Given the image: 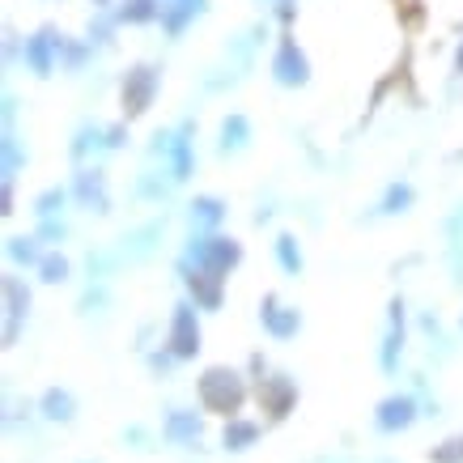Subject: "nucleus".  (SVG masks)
<instances>
[{
    "label": "nucleus",
    "instance_id": "1",
    "mask_svg": "<svg viewBox=\"0 0 463 463\" xmlns=\"http://www.w3.org/2000/svg\"><path fill=\"white\" fill-rule=\"evenodd\" d=\"M247 400V383H242L239 370H230V365H213L200 374V404L209 408V412H222L234 421V412L242 408Z\"/></svg>",
    "mask_w": 463,
    "mask_h": 463
},
{
    "label": "nucleus",
    "instance_id": "2",
    "mask_svg": "<svg viewBox=\"0 0 463 463\" xmlns=\"http://www.w3.org/2000/svg\"><path fill=\"white\" fill-rule=\"evenodd\" d=\"M187 260L196 268H204V272H213V277H222V272H230L242 260V247L234 239H192Z\"/></svg>",
    "mask_w": 463,
    "mask_h": 463
},
{
    "label": "nucleus",
    "instance_id": "3",
    "mask_svg": "<svg viewBox=\"0 0 463 463\" xmlns=\"http://www.w3.org/2000/svg\"><path fill=\"white\" fill-rule=\"evenodd\" d=\"M200 349V323H196V310L179 302L175 307V319H170V357H196Z\"/></svg>",
    "mask_w": 463,
    "mask_h": 463
},
{
    "label": "nucleus",
    "instance_id": "4",
    "mask_svg": "<svg viewBox=\"0 0 463 463\" xmlns=\"http://www.w3.org/2000/svg\"><path fill=\"white\" fill-rule=\"evenodd\" d=\"M154 90H157V69H149V64H137V69H128V77H124V111H128V115L149 111V102H154Z\"/></svg>",
    "mask_w": 463,
    "mask_h": 463
},
{
    "label": "nucleus",
    "instance_id": "5",
    "mask_svg": "<svg viewBox=\"0 0 463 463\" xmlns=\"http://www.w3.org/2000/svg\"><path fill=\"white\" fill-rule=\"evenodd\" d=\"M417 421V400L412 395H387L374 412V425H379L383 434H400L408 425Z\"/></svg>",
    "mask_w": 463,
    "mask_h": 463
},
{
    "label": "nucleus",
    "instance_id": "6",
    "mask_svg": "<svg viewBox=\"0 0 463 463\" xmlns=\"http://www.w3.org/2000/svg\"><path fill=\"white\" fill-rule=\"evenodd\" d=\"M294 400H298L294 379H285V374L260 379V404H264V412H272V417H285V412L294 408Z\"/></svg>",
    "mask_w": 463,
    "mask_h": 463
},
{
    "label": "nucleus",
    "instance_id": "7",
    "mask_svg": "<svg viewBox=\"0 0 463 463\" xmlns=\"http://www.w3.org/2000/svg\"><path fill=\"white\" fill-rule=\"evenodd\" d=\"M260 323H264L268 332L277 340H289V336H298V327H302V315L298 310H289V307H281L277 298L268 294L264 298V307H260Z\"/></svg>",
    "mask_w": 463,
    "mask_h": 463
},
{
    "label": "nucleus",
    "instance_id": "8",
    "mask_svg": "<svg viewBox=\"0 0 463 463\" xmlns=\"http://www.w3.org/2000/svg\"><path fill=\"white\" fill-rule=\"evenodd\" d=\"M183 277H187V285H192V294H196V302L204 310H217L222 307V277H213V272H204V268H196L192 260H183Z\"/></svg>",
    "mask_w": 463,
    "mask_h": 463
},
{
    "label": "nucleus",
    "instance_id": "9",
    "mask_svg": "<svg viewBox=\"0 0 463 463\" xmlns=\"http://www.w3.org/2000/svg\"><path fill=\"white\" fill-rule=\"evenodd\" d=\"M272 72H277V81L281 85H307L310 64H307V56L298 52V43H289V39L281 43V52H277V60H272Z\"/></svg>",
    "mask_w": 463,
    "mask_h": 463
},
{
    "label": "nucleus",
    "instance_id": "10",
    "mask_svg": "<svg viewBox=\"0 0 463 463\" xmlns=\"http://www.w3.org/2000/svg\"><path fill=\"white\" fill-rule=\"evenodd\" d=\"M56 47H64V39H56V30H39L34 39H26V60L39 77L52 72V52H56Z\"/></svg>",
    "mask_w": 463,
    "mask_h": 463
},
{
    "label": "nucleus",
    "instance_id": "11",
    "mask_svg": "<svg viewBox=\"0 0 463 463\" xmlns=\"http://www.w3.org/2000/svg\"><path fill=\"white\" fill-rule=\"evenodd\" d=\"M5 307H9V323H5V340H14V336H17V319H22V315H26V307H30L26 285L17 281V277H5Z\"/></svg>",
    "mask_w": 463,
    "mask_h": 463
},
{
    "label": "nucleus",
    "instance_id": "12",
    "mask_svg": "<svg viewBox=\"0 0 463 463\" xmlns=\"http://www.w3.org/2000/svg\"><path fill=\"white\" fill-rule=\"evenodd\" d=\"M77 196H81V204H90V209L107 213V179H102V170H81V175H77Z\"/></svg>",
    "mask_w": 463,
    "mask_h": 463
},
{
    "label": "nucleus",
    "instance_id": "13",
    "mask_svg": "<svg viewBox=\"0 0 463 463\" xmlns=\"http://www.w3.org/2000/svg\"><path fill=\"white\" fill-rule=\"evenodd\" d=\"M400 345H404V302L395 298L392 302V332H387V340H383V370H395Z\"/></svg>",
    "mask_w": 463,
    "mask_h": 463
},
{
    "label": "nucleus",
    "instance_id": "14",
    "mask_svg": "<svg viewBox=\"0 0 463 463\" xmlns=\"http://www.w3.org/2000/svg\"><path fill=\"white\" fill-rule=\"evenodd\" d=\"M200 417L196 412H170L166 417V438L170 442H200Z\"/></svg>",
    "mask_w": 463,
    "mask_h": 463
},
{
    "label": "nucleus",
    "instance_id": "15",
    "mask_svg": "<svg viewBox=\"0 0 463 463\" xmlns=\"http://www.w3.org/2000/svg\"><path fill=\"white\" fill-rule=\"evenodd\" d=\"M200 9H204V0H166L162 5V22H166L170 34H179L187 26V17H196Z\"/></svg>",
    "mask_w": 463,
    "mask_h": 463
},
{
    "label": "nucleus",
    "instance_id": "16",
    "mask_svg": "<svg viewBox=\"0 0 463 463\" xmlns=\"http://www.w3.org/2000/svg\"><path fill=\"white\" fill-rule=\"evenodd\" d=\"M43 417H47V421H72V417H77L72 395L64 392V387H52V392L43 395Z\"/></svg>",
    "mask_w": 463,
    "mask_h": 463
},
{
    "label": "nucleus",
    "instance_id": "17",
    "mask_svg": "<svg viewBox=\"0 0 463 463\" xmlns=\"http://www.w3.org/2000/svg\"><path fill=\"white\" fill-rule=\"evenodd\" d=\"M255 438H260V425H251V421H239V417H234V421L225 425V447L230 450H247L255 442Z\"/></svg>",
    "mask_w": 463,
    "mask_h": 463
},
{
    "label": "nucleus",
    "instance_id": "18",
    "mask_svg": "<svg viewBox=\"0 0 463 463\" xmlns=\"http://www.w3.org/2000/svg\"><path fill=\"white\" fill-rule=\"evenodd\" d=\"M247 132H251L247 119H242V115H230V119L222 124V149H239V145H247Z\"/></svg>",
    "mask_w": 463,
    "mask_h": 463
},
{
    "label": "nucleus",
    "instance_id": "19",
    "mask_svg": "<svg viewBox=\"0 0 463 463\" xmlns=\"http://www.w3.org/2000/svg\"><path fill=\"white\" fill-rule=\"evenodd\" d=\"M192 217H196L200 225H217L225 217V209H222V200L217 196H200L196 204H192Z\"/></svg>",
    "mask_w": 463,
    "mask_h": 463
},
{
    "label": "nucleus",
    "instance_id": "20",
    "mask_svg": "<svg viewBox=\"0 0 463 463\" xmlns=\"http://www.w3.org/2000/svg\"><path fill=\"white\" fill-rule=\"evenodd\" d=\"M277 260H281V268L285 272H302V251H298V242L289 239V234H281V239H277Z\"/></svg>",
    "mask_w": 463,
    "mask_h": 463
},
{
    "label": "nucleus",
    "instance_id": "21",
    "mask_svg": "<svg viewBox=\"0 0 463 463\" xmlns=\"http://www.w3.org/2000/svg\"><path fill=\"white\" fill-rule=\"evenodd\" d=\"M412 204V187L408 183H392L387 196H383V213H404Z\"/></svg>",
    "mask_w": 463,
    "mask_h": 463
},
{
    "label": "nucleus",
    "instance_id": "22",
    "mask_svg": "<svg viewBox=\"0 0 463 463\" xmlns=\"http://www.w3.org/2000/svg\"><path fill=\"white\" fill-rule=\"evenodd\" d=\"M430 459L434 463H463V434H455V438H447L442 447H434Z\"/></svg>",
    "mask_w": 463,
    "mask_h": 463
},
{
    "label": "nucleus",
    "instance_id": "23",
    "mask_svg": "<svg viewBox=\"0 0 463 463\" xmlns=\"http://www.w3.org/2000/svg\"><path fill=\"white\" fill-rule=\"evenodd\" d=\"M157 9H162V5H154V0H128L124 9H119V17H124V22H149Z\"/></svg>",
    "mask_w": 463,
    "mask_h": 463
},
{
    "label": "nucleus",
    "instance_id": "24",
    "mask_svg": "<svg viewBox=\"0 0 463 463\" xmlns=\"http://www.w3.org/2000/svg\"><path fill=\"white\" fill-rule=\"evenodd\" d=\"M39 272H43V281H64V277H69V260H64V255H47V260H43L39 264Z\"/></svg>",
    "mask_w": 463,
    "mask_h": 463
},
{
    "label": "nucleus",
    "instance_id": "25",
    "mask_svg": "<svg viewBox=\"0 0 463 463\" xmlns=\"http://www.w3.org/2000/svg\"><path fill=\"white\" fill-rule=\"evenodd\" d=\"M9 255H14L17 264H34L39 247H34V239H9Z\"/></svg>",
    "mask_w": 463,
    "mask_h": 463
},
{
    "label": "nucleus",
    "instance_id": "26",
    "mask_svg": "<svg viewBox=\"0 0 463 463\" xmlns=\"http://www.w3.org/2000/svg\"><path fill=\"white\" fill-rule=\"evenodd\" d=\"M60 204H64V192H60V187H52V192H43V196L34 200V209H39L43 217H52V213L60 209Z\"/></svg>",
    "mask_w": 463,
    "mask_h": 463
},
{
    "label": "nucleus",
    "instance_id": "27",
    "mask_svg": "<svg viewBox=\"0 0 463 463\" xmlns=\"http://www.w3.org/2000/svg\"><path fill=\"white\" fill-rule=\"evenodd\" d=\"M43 239H64V225L47 222V225H43Z\"/></svg>",
    "mask_w": 463,
    "mask_h": 463
},
{
    "label": "nucleus",
    "instance_id": "28",
    "mask_svg": "<svg viewBox=\"0 0 463 463\" xmlns=\"http://www.w3.org/2000/svg\"><path fill=\"white\" fill-rule=\"evenodd\" d=\"M107 145H124V128H111V132H107Z\"/></svg>",
    "mask_w": 463,
    "mask_h": 463
},
{
    "label": "nucleus",
    "instance_id": "29",
    "mask_svg": "<svg viewBox=\"0 0 463 463\" xmlns=\"http://www.w3.org/2000/svg\"><path fill=\"white\" fill-rule=\"evenodd\" d=\"M455 69H459V72H463V47H459V56H455Z\"/></svg>",
    "mask_w": 463,
    "mask_h": 463
},
{
    "label": "nucleus",
    "instance_id": "30",
    "mask_svg": "<svg viewBox=\"0 0 463 463\" xmlns=\"http://www.w3.org/2000/svg\"><path fill=\"white\" fill-rule=\"evenodd\" d=\"M99 5H102V0H99Z\"/></svg>",
    "mask_w": 463,
    "mask_h": 463
}]
</instances>
